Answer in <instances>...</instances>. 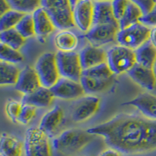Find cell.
I'll use <instances>...</instances> for the list:
<instances>
[{"label": "cell", "instance_id": "30", "mask_svg": "<svg viewBox=\"0 0 156 156\" xmlns=\"http://www.w3.org/2000/svg\"><path fill=\"white\" fill-rule=\"evenodd\" d=\"M15 28L25 39L30 38L36 35L33 14L32 13L25 14Z\"/></svg>", "mask_w": 156, "mask_h": 156}, {"label": "cell", "instance_id": "15", "mask_svg": "<svg viewBox=\"0 0 156 156\" xmlns=\"http://www.w3.org/2000/svg\"><path fill=\"white\" fill-rule=\"evenodd\" d=\"M79 55L83 70L107 62V51L92 44L84 47Z\"/></svg>", "mask_w": 156, "mask_h": 156}, {"label": "cell", "instance_id": "3", "mask_svg": "<svg viewBox=\"0 0 156 156\" xmlns=\"http://www.w3.org/2000/svg\"><path fill=\"white\" fill-rule=\"evenodd\" d=\"M41 7L58 30H69L75 26L73 9L69 0H41Z\"/></svg>", "mask_w": 156, "mask_h": 156}, {"label": "cell", "instance_id": "22", "mask_svg": "<svg viewBox=\"0 0 156 156\" xmlns=\"http://www.w3.org/2000/svg\"><path fill=\"white\" fill-rule=\"evenodd\" d=\"M24 145L13 135L3 133L0 140L1 156H22Z\"/></svg>", "mask_w": 156, "mask_h": 156}, {"label": "cell", "instance_id": "19", "mask_svg": "<svg viewBox=\"0 0 156 156\" xmlns=\"http://www.w3.org/2000/svg\"><path fill=\"white\" fill-rule=\"evenodd\" d=\"M102 24L119 26V23L114 16L112 2H94L93 26Z\"/></svg>", "mask_w": 156, "mask_h": 156}, {"label": "cell", "instance_id": "35", "mask_svg": "<svg viewBox=\"0 0 156 156\" xmlns=\"http://www.w3.org/2000/svg\"><path fill=\"white\" fill-rule=\"evenodd\" d=\"M129 0H113L112 2L113 13L117 21H119L122 17Z\"/></svg>", "mask_w": 156, "mask_h": 156}, {"label": "cell", "instance_id": "26", "mask_svg": "<svg viewBox=\"0 0 156 156\" xmlns=\"http://www.w3.org/2000/svg\"><path fill=\"white\" fill-rule=\"evenodd\" d=\"M142 16H143V12L140 10V8L129 1L122 17L118 21L119 29L120 30L124 29L131 25L138 23Z\"/></svg>", "mask_w": 156, "mask_h": 156}, {"label": "cell", "instance_id": "27", "mask_svg": "<svg viewBox=\"0 0 156 156\" xmlns=\"http://www.w3.org/2000/svg\"><path fill=\"white\" fill-rule=\"evenodd\" d=\"M0 39L2 44L16 50H19L21 48L26 41V39L20 34L16 28L9 29L1 32Z\"/></svg>", "mask_w": 156, "mask_h": 156}, {"label": "cell", "instance_id": "13", "mask_svg": "<svg viewBox=\"0 0 156 156\" xmlns=\"http://www.w3.org/2000/svg\"><path fill=\"white\" fill-rule=\"evenodd\" d=\"M122 105L135 107L147 119L156 120V95L151 93H141L133 99L126 101Z\"/></svg>", "mask_w": 156, "mask_h": 156}, {"label": "cell", "instance_id": "23", "mask_svg": "<svg viewBox=\"0 0 156 156\" xmlns=\"http://www.w3.org/2000/svg\"><path fill=\"white\" fill-rule=\"evenodd\" d=\"M136 55V63L144 67L153 69L156 62V48L150 41L142 44L134 50Z\"/></svg>", "mask_w": 156, "mask_h": 156}, {"label": "cell", "instance_id": "28", "mask_svg": "<svg viewBox=\"0 0 156 156\" xmlns=\"http://www.w3.org/2000/svg\"><path fill=\"white\" fill-rule=\"evenodd\" d=\"M12 9L25 14L33 13L41 7V0H6Z\"/></svg>", "mask_w": 156, "mask_h": 156}, {"label": "cell", "instance_id": "24", "mask_svg": "<svg viewBox=\"0 0 156 156\" xmlns=\"http://www.w3.org/2000/svg\"><path fill=\"white\" fill-rule=\"evenodd\" d=\"M55 45L60 51H74L79 44L78 37L69 30H62L55 37Z\"/></svg>", "mask_w": 156, "mask_h": 156}, {"label": "cell", "instance_id": "20", "mask_svg": "<svg viewBox=\"0 0 156 156\" xmlns=\"http://www.w3.org/2000/svg\"><path fill=\"white\" fill-rule=\"evenodd\" d=\"M35 34L40 38H44L55 30V26L47 12L40 7L33 13Z\"/></svg>", "mask_w": 156, "mask_h": 156}, {"label": "cell", "instance_id": "2", "mask_svg": "<svg viewBox=\"0 0 156 156\" xmlns=\"http://www.w3.org/2000/svg\"><path fill=\"white\" fill-rule=\"evenodd\" d=\"M94 135L81 129H69L56 136L53 146L56 151L64 154H73L88 144Z\"/></svg>", "mask_w": 156, "mask_h": 156}, {"label": "cell", "instance_id": "6", "mask_svg": "<svg viewBox=\"0 0 156 156\" xmlns=\"http://www.w3.org/2000/svg\"><path fill=\"white\" fill-rule=\"evenodd\" d=\"M150 32V27L138 22L129 27L119 30L117 34L116 41L119 45L136 50L148 41Z\"/></svg>", "mask_w": 156, "mask_h": 156}, {"label": "cell", "instance_id": "40", "mask_svg": "<svg viewBox=\"0 0 156 156\" xmlns=\"http://www.w3.org/2000/svg\"><path fill=\"white\" fill-rule=\"evenodd\" d=\"M149 41H151V44L156 48V27L151 28V32H150V37Z\"/></svg>", "mask_w": 156, "mask_h": 156}, {"label": "cell", "instance_id": "9", "mask_svg": "<svg viewBox=\"0 0 156 156\" xmlns=\"http://www.w3.org/2000/svg\"><path fill=\"white\" fill-rule=\"evenodd\" d=\"M100 99L94 95L83 96L80 98L71 111V117L74 122H84L92 117L99 108Z\"/></svg>", "mask_w": 156, "mask_h": 156}, {"label": "cell", "instance_id": "21", "mask_svg": "<svg viewBox=\"0 0 156 156\" xmlns=\"http://www.w3.org/2000/svg\"><path fill=\"white\" fill-rule=\"evenodd\" d=\"M85 94H94L103 92L109 88L114 82V77L110 79H102L99 77L81 75L80 80Z\"/></svg>", "mask_w": 156, "mask_h": 156}, {"label": "cell", "instance_id": "41", "mask_svg": "<svg viewBox=\"0 0 156 156\" xmlns=\"http://www.w3.org/2000/svg\"><path fill=\"white\" fill-rule=\"evenodd\" d=\"M79 1H80V0H69V2H70L71 5H72V8H73V9H74L75 5H76V3H77Z\"/></svg>", "mask_w": 156, "mask_h": 156}, {"label": "cell", "instance_id": "37", "mask_svg": "<svg viewBox=\"0 0 156 156\" xmlns=\"http://www.w3.org/2000/svg\"><path fill=\"white\" fill-rule=\"evenodd\" d=\"M129 1L140 8L143 12V15L148 13L153 9L156 3L155 0H129Z\"/></svg>", "mask_w": 156, "mask_h": 156}, {"label": "cell", "instance_id": "18", "mask_svg": "<svg viewBox=\"0 0 156 156\" xmlns=\"http://www.w3.org/2000/svg\"><path fill=\"white\" fill-rule=\"evenodd\" d=\"M53 93L50 88L41 86L31 94H25L22 98V103L24 105H32L35 108H47L53 101Z\"/></svg>", "mask_w": 156, "mask_h": 156}, {"label": "cell", "instance_id": "7", "mask_svg": "<svg viewBox=\"0 0 156 156\" xmlns=\"http://www.w3.org/2000/svg\"><path fill=\"white\" fill-rule=\"evenodd\" d=\"M35 69L41 86L47 88L53 87L61 77L58 72L55 53L45 52L39 57L35 63Z\"/></svg>", "mask_w": 156, "mask_h": 156}, {"label": "cell", "instance_id": "44", "mask_svg": "<svg viewBox=\"0 0 156 156\" xmlns=\"http://www.w3.org/2000/svg\"><path fill=\"white\" fill-rule=\"evenodd\" d=\"M86 156H90V155H86Z\"/></svg>", "mask_w": 156, "mask_h": 156}, {"label": "cell", "instance_id": "43", "mask_svg": "<svg viewBox=\"0 0 156 156\" xmlns=\"http://www.w3.org/2000/svg\"><path fill=\"white\" fill-rule=\"evenodd\" d=\"M153 70H154V73H155V76H156V62H155V64H154V68H153Z\"/></svg>", "mask_w": 156, "mask_h": 156}, {"label": "cell", "instance_id": "39", "mask_svg": "<svg viewBox=\"0 0 156 156\" xmlns=\"http://www.w3.org/2000/svg\"><path fill=\"white\" fill-rule=\"evenodd\" d=\"M11 7L6 0H1V15L5 13V12L10 10Z\"/></svg>", "mask_w": 156, "mask_h": 156}, {"label": "cell", "instance_id": "4", "mask_svg": "<svg viewBox=\"0 0 156 156\" xmlns=\"http://www.w3.org/2000/svg\"><path fill=\"white\" fill-rule=\"evenodd\" d=\"M107 63L114 74L127 73L136 64L134 50L115 45L107 51Z\"/></svg>", "mask_w": 156, "mask_h": 156}, {"label": "cell", "instance_id": "31", "mask_svg": "<svg viewBox=\"0 0 156 156\" xmlns=\"http://www.w3.org/2000/svg\"><path fill=\"white\" fill-rule=\"evenodd\" d=\"M0 58L1 61L12 64H17L23 61V55L19 50L2 44H0Z\"/></svg>", "mask_w": 156, "mask_h": 156}, {"label": "cell", "instance_id": "32", "mask_svg": "<svg viewBox=\"0 0 156 156\" xmlns=\"http://www.w3.org/2000/svg\"><path fill=\"white\" fill-rule=\"evenodd\" d=\"M82 75L93 76V77H99L102 79H110V78H113L115 74L112 73L108 63L105 62L90 69H84L82 72Z\"/></svg>", "mask_w": 156, "mask_h": 156}, {"label": "cell", "instance_id": "1", "mask_svg": "<svg viewBox=\"0 0 156 156\" xmlns=\"http://www.w3.org/2000/svg\"><path fill=\"white\" fill-rule=\"evenodd\" d=\"M103 137L105 144L124 154H138L156 149V120L129 113L117 114L105 122L87 129Z\"/></svg>", "mask_w": 156, "mask_h": 156}, {"label": "cell", "instance_id": "33", "mask_svg": "<svg viewBox=\"0 0 156 156\" xmlns=\"http://www.w3.org/2000/svg\"><path fill=\"white\" fill-rule=\"evenodd\" d=\"M22 108H23V103L16 100H11L8 101L5 107V112L11 120L16 122L18 120V118L20 115Z\"/></svg>", "mask_w": 156, "mask_h": 156}, {"label": "cell", "instance_id": "8", "mask_svg": "<svg viewBox=\"0 0 156 156\" xmlns=\"http://www.w3.org/2000/svg\"><path fill=\"white\" fill-rule=\"evenodd\" d=\"M56 62L60 76L80 82L83 68L80 55L76 51H60L55 53Z\"/></svg>", "mask_w": 156, "mask_h": 156}, {"label": "cell", "instance_id": "34", "mask_svg": "<svg viewBox=\"0 0 156 156\" xmlns=\"http://www.w3.org/2000/svg\"><path fill=\"white\" fill-rule=\"evenodd\" d=\"M36 108L35 107L29 105H24L23 104L21 112L18 118L17 122H20L22 124H28L32 119H34L36 115Z\"/></svg>", "mask_w": 156, "mask_h": 156}, {"label": "cell", "instance_id": "36", "mask_svg": "<svg viewBox=\"0 0 156 156\" xmlns=\"http://www.w3.org/2000/svg\"><path fill=\"white\" fill-rule=\"evenodd\" d=\"M139 22L147 27H156V3L153 9L148 13L140 17Z\"/></svg>", "mask_w": 156, "mask_h": 156}, {"label": "cell", "instance_id": "5", "mask_svg": "<svg viewBox=\"0 0 156 156\" xmlns=\"http://www.w3.org/2000/svg\"><path fill=\"white\" fill-rule=\"evenodd\" d=\"M23 145L26 156H51L49 136L39 127L27 129Z\"/></svg>", "mask_w": 156, "mask_h": 156}, {"label": "cell", "instance_id": "29", "mask_svg": "<svg viewBox=\"0 0 156 156\" xmlns=\"http://www.w3.org/2000/svg\"><path fill=\"white\" fill-rule=\"evenodd\" d=\"M25 13L11 9L10 10L5 12L1 15L0 18V30L1 32L9 29L15 28L22 18L24 16Z\"/></svg>", "mask_w": 156, "mask_h": 156}, {"label": "cell", "instance_id": "45", "mask_svg": "<svg viewBox=\"0 0 156 156\" xmlns=\"http://www.w3.org/2000/svg\"><path fill=\"white\" fill-rule=\"evenodd\" d=\"M155 1H156V0H155Z\"/></svg>", "mask_w": 156, "mask_h": 156}, {"label": "cell", "instance_id": "10", "mask_svg": "<svg viewBox=\"0 0 156 156\" xmlns=\"http://www.w3.org/2000/svg\"><path fill=\"white\" fill-rule=\"evenodd\" d=\"M119 30V26L112 24L94 25L86 33L85 37L92 45L100 47L116 41Z\"/></svg>", "mask_w": 156, "mask_h": 156}, {"label": "cell", "instance_id": "38", "mask_svg": "<svg viewBox=\"0 0 156 156\" xmlns=\"http://www.w3.org/2000/svg\"><path fill=\"white\" fill-rule=\"evenodd\" d=\"M99 156H121V154L119 151H117L115 149L110 147V148L106 149L105 151H103L102 152L99 154Z\"/></svg>", "mask_w": 156, "mask_h": 156}, {"label": "cell", "instance_id": "14", "mask_svg": "<svg viewBox=\"0 0 156 156\" xmlns=\"http://www.w3.org/2000/svg\"><path fill=\"white\" fill-rule=\"evenodd\" d=\"M16 89L20 93L29 94L41 87V83L35 69L30 66H26L20 70L17 83L15 85Z\"/></svg>", "mask_w": 156, "mask_h": 156}, {"label": "cell", "instance_id": "42", "mask_svg": "<svg viewBox=\"0 0 156 156\" xmlns=\"http://www.w3.org/2000/svg\"><path fill=\"white\" fill-rule=\"evenodd\" d=\"M93 2H112L113 0H92Z\"/></svg>", "mask_w": 156, "mask_h": 156}, {"label": "cell", "instance_id": "12", "mask_svg": "<svg viewBox=\"0 0 156 156\" xmlns=\"http://www.w3.org/2000/svg\"><path fill=\"white\" fill-rule=\"evenodd\" d=\"M75 26L87 33L94 23V2L92 0H80L73 9Z\"/></svg>", "mask_w": 156, "mask_h": 156}, {"label": "cell", "instance_id": "11", "mask_svg": "<svg viewBox=\"0 0 156 156\" xmlns=\"http://www.w3.org/2000/svg\"><path fill=\"white\" fill-rule=\"evenodd\" d=\"M50 89L55 98L64 100L77 99L83 97V94H85L80 82L62 76Z\"/></svg>", "mask_w": 156, "mask_h": 156}, {"label": "cell", "instance_id": "25", "mask_svg": "<svg viewBox=\"0 0 156 156\" xmlns=\"http://www.w3.org/2000/svg\"><path fill=\"white\" fill-rule=\"evenodd\" d=\"M20 70L15 64L1 61L0 62V84L2 86L16 85Z\"/></svg>", "mask_w": 156, "mask_h": 156}, {"label": "cell", "instance_id": "16", "mask_svg": "<svg viewBox=\"0 0 156 156\" xmlns=\"http://www.w3.org/2000/svg\"><path fill=\"white\" fill-rule=\"evenodd\" d=\"M127 74L136 84L144 89L153 90L155 88L156 76L153 69H149L136 63Z\"/></svg>", "mask_w": 156, "mask_h": 156}, {"label": "cell", "instance_id": "17", "mask_svg": "<svg viewBox=\"0 0 156 156\" xmlns=\"http://www.w3.org/2000/svg\"><path fill=\"white\" fill-rule=\"evenodd\" d=\"M63 118V110L60 106L56 105L44 114L41 118L38 127L48 136H51L56 132L58 127L62 123Z\"/></svg>", "mask_w": 156, "mask_h": 156}]
</instances>
